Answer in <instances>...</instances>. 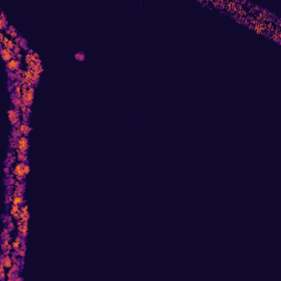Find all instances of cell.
<instances>
[{"label":"cell","instance_id":"6da1fadb","mask_svg":"<svg viewBox=\"0 0 281 281\" xmlns=\"http://www.w3.org/2000/svg\"><path fill=\"white\" fill-rule=\"evenodd\" d=\"M22 102L23 105L31 108L33 99H34V87H30V88H23L22 87Z\"/></svg>","mask_w":281,"mask_h":281},{"label":"cell","instance_id":"7a4b0ae2","mask_svg":"<svg viewBox=\"0 0 281 281\" xmlns=\"http://www.w3.org/2000/svg\"><path fill=\"white\" fill-rule=\"evenodd\" d=\"M20 113L21 112L19 109H10L8 111V118L13 127H19V125L22 123L20 121V115H21Z\"/></svg>","mask_w":281,"mask_h":281},{"label":"cell","instance_id":"3957f363","mask_svg":"<svg viewBox=\"0 0 281 281\" xmlns=\"http://www.w3.org/2000/svg\"><path fill=\"white\" fill-rule=\"evenodd\" d=\"M29 149V140L28 136H24L22 135L21 137L18 139L17 142V152H23V153H27Z\"/></svg>","mask_w":281,"mask_h":281},{"label":"cell","instance_id":"277c9868","mask_svg":"<svg viewBox=\"0 0 281 281\" xmlns=\"http://www.w3.org/2000/svg\"><path fill=\"white\" fill-rule=\"evenodd\" d=\"M0 52H1L2 59L6 62V64L9 63V62H10V61H12V59H14V57H15V54H14L13 51L8 49H6V47H1Z\"/></svg>","mask_w":281,"mask_h":281},{"label":"cell","instance_id":"5b68a950","mask_svg":"<svg viewBox=\"0 0 281 281\" xmlns=\"http://www.w3.org/2000/svg\"><path fill=\"white\" fill-rule=\"evenodd\" d=\"M27 162H19L18 164H15L13 168V176L14 177H23L25 178V174H24V166H25Z\"/></svg>","mask_w":281,"mask_h":281},{"label":"cell","instance_id":"8992f818","mask_svg":"<svg viewBox=\"0 0 281 281\" xmlns=\"http://www.w3.org/2000/svg\"><path fill=\"white\" fill-rule=\"evenodd\" d=\"M20 61L14 58L12 61H10L9 63L6 64V67H7V70L9 73H17L18 70L20 69Z\"/></svg>","mask_w":281,"mask_h":281},{"label":"cell","instance_id":"52a82bcc","mask_svg":"<svg viewBox=\"0 0 281 281\" xmlns=\"http://www.w3.org/2000/svg\"><path fill=\"white\" fill-rule=\"evenodd\" d=\"M18 232H19V235L27 238V236H28V222H23L22 220H18Z\"/></svg>","mask_w":281,"mask_h":281},{"label":"cell","instance_id":"ba28073f","mask_svg":"<svg viewBox=\"0 0 281 281\" xmlns=\"http://www.w3.org/2000/svg\"><path fill=\"white\" fill-rule=\"evenodd\" d=\"M24 190H25V184H24V182L17 181V182H15V186H14V189H13L12 194H13V196H23Z\"/></svg>","mask_w":281,"mask_h":281},{"label":"cell","instance_id":"9c48e42d","mask_svg":"<svg viewBox=\"0 0 281 281\" xmlns=\"http://www.w3.org/2000/svg\"><path fill=\"white\" fill-rule=\"evenodd\" d=\"M10 214L14 220H20V215H21V206L17 205V204H12L10 208Z\"/></svg>","mask_w":281,"mask_h":281},{"label":"cell","instance_id":"30bf717a","mask_svg":"<svg viewBox=\"0 0 281 281\" xmlns=\"http://www.w3.org/2000/svg\"><path fill=\"white\" fill-rule=\"evenodd\" d=\"M0 262H2L5 265L6 269H10L13 265V259H12V256L10 255H2L1 258H0Z\"/></svg>","mask_w":281,"mask_h":281},{"label":"cell","instance_id":"8fae6325","mask_svg":"<svg viewBox=\"0 0 281 281\" xmlns=\"http://www.w3.org/2000/svg\"><path fill=\"white\" fill-rule=\"evenodd\" d=\"M29 206L28 204H23L21 206V215H20V220H22L23 222H28L29 218H30V214H29Z\"/></svg>","mask_w":281,"mask_h":281},{"label":"cell","instance_id":"7c38bea8","mask_svg":"<svg viewBox=\"0 0 281 281\" xmlns=\"http://www.w3.org/2000/svg\"><path fill=\"white\" fill-rule=\"evenodd\" d=\"M11 101H12V105H13L14 109H20L22 105H23V102H22L21 97H18L17 95H12L11 97Z\"/></svg>","mask_w":281,"mask_h":281},{"label":"cell","instance_id":"4fadbf2b","mask_svg":"<svg viewBox=\"0 0 281 281\" xmlns=\"http://www.w3.org/2000/svg\"><path fill=\"white\" fill-rule=\"evenodd\" d=\"M18 129H19V131L22 133V135H24V136H28L29 133L31 132V127L29 125L28 123H24V122H22Z\"/></svg>","mask_w":281,"mask_h":281},{"label":"cell","instance_id":"5bb4252c","mask_svg":"<svg viewBox=\"0 0 281 281\" xmlns=\"http://www.w3.org/2000/svg\"><path fill=\"white\" fill-rule=\"evenodd\" d=\"M24 203H25V200H24V197H23V196H13L12 204H17V205L22 206Z\"/></svg>","mask_w":281,"mask_h":281},{"label":"cell","instance_id":"9a60e30c","mask_svg":"<svg viewBox=\"0 0 281 281\" xmlns=\"http://www.w3.org/2000/svg\"><path fill=\"white\" fill-rule=\"evenodd\" d=\"M8 27V22L7 18H6V14L3 12H1V18H0V29L1 30H6Z\"/></svg>","mask_w":281,"mask_h":281},{"label":"cell","instance_id":"2e32d148","mask_svg":"<svg viewBox=\"0 0 281 281\" xmlns=\"http://www.w3.org/2000/svg\"><path fill=\"white\" fill-rule=\"evenodd\" d=\"M17 158L19 162H28V155L27 153H23V152H17Z\"/></svg>","mask_w":281,"mask_h":281},{"label":"cell","instance_id":"e0dca14e","mask_svg":"<svg viewBox=\"0 0 281 281\" xmlns=\"http://www.w3.org/2000/svg\"><path fill=\"white\" fill-rule=\"evenodd\" d=\"M15 43L18 44V45H20L21 46V49H28V43H27V41L24 40V39H22V37H18V39H15Z\"/></svg>","mask_w":281,"mask_h":281},{"label":"cell","instance_id":"ac0fdd59","mask_svg":"<svg viewBox=\"0 0 281 281\" xmlns=\"http://www.w3.org/2000/svg\"><path fill=\"white\" fill-rule=\"evenodd\" d=\"M7 34L10 35L12 39H18V37H19V36H18V32L14 30L13 27H9V28L7 29Z\"/></svg>","mask_w":281,"mask_h":281},{"label":"cell","instance_id":"d6986e66","mask_svg":"<svg viewBox=\"0 0 281 281\" xmlns=\"http://www.w3.org/2000/svg\"><path fill=\"white\" fill-rule=\"evenodd\" d=\"M11 136L15 139V140H18L19 137H21L22 136V133L19 131V129L18 127H13V130H12V132H11Z\"/></svg>","mask_w":281,"mask_h":281},{"label":"cell","instance_id":"ffe728a7","mask_svg":"<svg viewBox=\"0 0 281 281\" xmlns=\"http://www.w3.org/2000/svg\"><path fill=\"white\" fill-rule=\"evenodd\" d=\"M15 45H17V43H15V41H13V40H11V39H10V41H9V43H8L7 45H6V49H11V51H13L14 47H15Z\"/></svg>","mask_w":281,"mask_h":281},{"label":"cell","instance_id":"44dd1931","mask_svg":"<svg viewBox=\"0 0 281 281\" xmlns=\"http://www.w3.org/2000/svg\"><path fill=\"white\" fill-rule=\"evenodd\" d=\"M24 59H25V63H27L28 66L33 63V61H32V54H30V53H27V54H25Z\"/></svg>","mask_w":281,"mask_h":281},{"label":"cell","instance_id":"7402d4cb","mask_svg":"<svg viewBox=\"0 0 281 281\" xmlns=\"http://www.w3.org/2000/svg\"><path fill=\"white\" fill-rule=\"evenodd\" d=\"M75 58H76L77 61L83 62V61H85V54L83 53V52H79V53H77V54L75 55Z\"/></svg>","mask_w":281,"mask_h":281},{"label":"cell","instance_id":"603a6c76","mask_svg":"<svg viewBox=\"0 0 281 281\" xmlns=\"http://www.w3.org/2000/svg\"><path fill=\"white\" fill-rule=\"evenodd\" d=\"M40 76H41V74H39V73H34L33 71V83L35 85L39 83V80H40Z\"/></svg>","mask_w":281,"mask_h":281},{"label":"cell","instance_id":"cb8c5ba5","mask_svg":"<svg viewBox=\"0 0 281 281\" xmlns=\"http://www.w3.org/2000/svg\"><path fill=\"white\" fill-rule=\"evenodd\" d=\"M17 253H18V256H19V257L23 258L24 255H25V247H21L19 250H17Z\"/></svg>","mask_w":281,"mask_h":281},{"label":"cell","instance_id":"d4e9b609","mask_svg":"<svg viewBox=\"0 0 281 281\" xmlns=\"http://www.w3.org/2000/svg\"><path fill=\"white\" fill-rule=\"evenodd\" d=\"M13 52H14V54H15V56L18 55V54H20V52H21V46L20 45H15V47H14V49H13Z\"/></svg>","mask_w":281,"mask_h":281},{"label":"cell","instance_id":"484cf974","mask_svg":"<svg viewBox=\"0 0 281 281\" xmlns=\"http://www.w3.org/2000/svg\"><path fill=\"white\" fill-rule=\"evenodd\" d=\"M8 228H9V231H13L14 230V224L12 221H10V222H8Z\"/></svg>","mask_w":281,"mask_h":281},{"label":"cell","instance_id":"4316f807","mask_svg":"<svg viewBox=\"0 0 281 281\" xmlns=\"http://www.w3.org/2000/svg\"><path fill=\"white\" fill-rule=\"evenodd\" d=\"M29 172H30V165L27 162L25 166H24V174H25V176L29 175Z\"/></svg>","mask_w":281,"mask_h":281},{"label":"cell","instance_id":"83f0119b","mask_svg":"<svg viewBox=\"0 0 281 281\" xmlns=\"http://www.w3.org/2000/svg\"><path fill=\"white\" fill-rule=\"evenodd\" d=\"M9 172H10V168H9V166H6V167H5V174H6V177L9 176Z\"/></svg>","mask_w":281,"mask_h":281},{"label":"cell","instance_id":"f1b7e54d","mask_svg":"<svg viewBox=\"0 0 281 281\" xmlns=\"http://www.w3.org/2000/svg\"><path fill=\"white\" fill-rule=\"evenodd\" d=\"M0 279L2 281H5V279H6V272H0Z\"/></svg>","mask_w":281,"mask_h":281},{"label":"cell","instance_id":"f546056e","mask_svg":"<svg viewBox=\"0 0 281 281\" xmlns=\"http://www.w3.org/2000/svg\"><path fill=\"white\" fill-rule=\"evenodd\" d=\"M5 37H6V35L3 34V33H0V42H1V43L3 42V40H5Z\"/></svg>","mask_w":281,"mask_h":281},{"label":"cell","instance_id":"4dcf8cb0","mask_svg":"<svg viewBox=\"0 0 281 281\" xmlns=\"http://www.w3.org/2000/svg\"><path fill=\"white\" fill-rule=\"evenodd\" d=\"M22 280H23V278H21V277H17L14 281H22Z\"/></svg>","mask_w":281,"mask_h":281},{"label":"cell","instance_id":"1f68e13d","mask_svg":"<svg viewBox=\"0 0 281 281\" xmlns=\"http://www.w3.org/2000/svg\"><path fill=\"white\" fill-rule=\"evenodd\" d=\"M21 58H22V55H21V54H18V55H17V59H19V61H20Z\"/></svg>","mask_w":281,"mask_h":281}]
</instances>
